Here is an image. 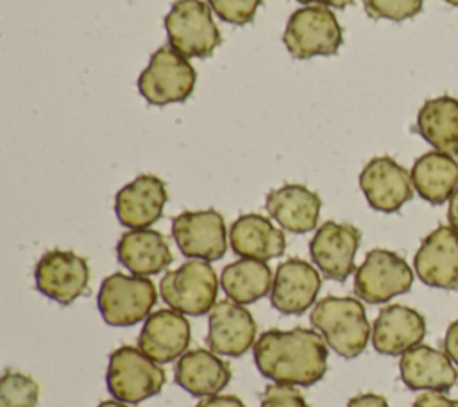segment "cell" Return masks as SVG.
Returning a JSON list of instances; mask_svg holds the SVG:
<instances>
[{"instance_id":"obj_1","label":"cell","mask_w":458,"mask_h":407,"mask_svg":"<svg viewBox=\"0 0 458 407\" xmlns=\"http://www.w3.org/2000/svg\"><path fill=\"white\" fill-rule=\"evenodd\" d=\"M252 353L258 371L276 384L310 387L327 371V343L313 328L267 330L258 336Z\"/></svg>"},{"instance_id":"obj_2","label":"cell","mask_w":458,"mask_h":407,"mask_svg":"<svg viewBox=\"0 0 458 407\" xmlns=\"http://www.w3.org/2000/svg\"><path fill=\"white\" fill-rule=\"evenodd\" d=\"M310 323L344 359L358 357L369 343L370 325L363 303L352 296H324L310 312Z\"/></svg>"},{"instance_id":"obj_3","label":"cell","mask_w":458,"mask_h":407,"mask_svg":"<svg viewBox=\"0 0 458 407\" xmlns=\"http://www.w3.org/2000/svg\"><path fill=\"white\" fill-rule=\"evenodd\" d=\"M165 382V370L140 348L123 345L111 352L106 384L113 398L134 405L157 395Z\"/></svg>"},{"instance_id":"obj_4","label":"cell","mask_w":458,"mask_h":407,"mask_svg":"<svg viewBox=\"0 0 458 407\" xmlns=\"http://www.w3.org/2000/svg\"><path fill=\"white\" fill-rule=\"evenodd\" d=\"M156 302L157 291L150 278L118 271L102 280L97 295L100 316L113 327H129L147 320Z\"/></svg>"},{"instance_id":"obj_5","label":"cell","mask_w":458,"mask_h":407,"mask_svg":"<svg viewBox=\"0 0 458 407\" xmlns=\"http://www.w3.org/2000/svg\"><path fill=\"white\" fill-rule=\"evenodd\" d=\"M159 295L170 309L186 316L209 314L218 295L216 271L208 261H186L177 270L163 275Z\"/></svg>"},{"instance_id":"obj_6","label":"cell","mask_w":458,"mask_h":407,"mask_svg":"<svg viewBox=\"0 0 458 407\" xmlns=\"http://www.w3.org/2000/svg\"><path fill=\"white\" fill-rule=\"evenodd\" d=\"M283 43L295 59L335 55L344 43V30L329 7L308 5L290 14Z\"/></svg>"},{"instance_id":"obj_7","label":"cell","mask_w":458,"mask_h":407,"mask_svg":"<svg viewBox=\"0 0 458 407\" xmlns=\"http://www.w3.org/2000/svg\"><path fill=\"white\" fill-rule=\"evenodd\" d=\"M197 73L188 57L172 46H159L138 77L140 95L152 105L184 102L191 96Z\"/></svg>"},{"instance_id":"obj_8","label":"cell","mask_w":458,"mask_h":407,"mask_svg":"<svg viewBox=\"0 0 458 407\" xmlns=\"http://www.w3.org/2000/svg\"><path fill=\"white\" fill-rule=\"evenodd\" d=\"M168 43L184 57H209L222 43L211 16V7L202 0H175L165 16Z\"/></svg>"},{"instance_id":"obj_9","label":"cell","mask_w":458,"mask_h":407,"mask_svg":"<svg viewBox=\"0 0 458 407\" xmlns=\"http://www.w3.org/2000/svg\"><path fill=\"white\" fill-rule=\"evenodd\" d=\"M413 271L395 252L374 248L354 271V293L367 303H385L397 295L408 293Z\"/></svg>"},{"instance_id":"obj_10","label":"cell","mask_w":458,"mask_h":407,"mask_svg":"<svg viewBox=\"0 0 458 407\" xmlns=\"http://www.w3.org/2000/svg\"><path fill=\"white\" fill-rule=\"evenodd\" d=\"M172 237L182 255L200 261H218L227 252L224 216L215 209L184 211L172 220Z\"/></svg>"},{"instance_id":"obj_11","label":"cell","mask_w":458,"mask_h":407,"mask_svg":"<svg viewBox=\"0 0 458 407\" xmlns=\"http://www.w3.org/2000/svg\"><path fill=\"white\" fill-rule=\"evenodd\" d=\"M34 282L47 298L70 305L88 291V261L68 250H48L36 262Z\"/></svg>"},{"instance_id":"obj_12","label":"cell","mask_w":458,"mask_h":407,"mask_svg":"<svg viewBox=\"0 0 458 407\" xmlns=\"http://www.w3.org/2000/svg\"><path fill=\"white\" fill-rule=\"evenodd\" d=\"M361 232L351 223L326 221L310 241V255L326 278L344 282L354 271Z\"/></svg>"},{"instance_id":"obj_13","label":"cell","mask_w":458,"mask_h":407,"mask_svg":"<svg viewBox=\"0 0 458 407\" xmlns=\"http://www.w3.org/2000/svg\"><path fill=\"white\" fill-rule=\"evenodd\" d=\"M258 325L245 305L220 300L209 311L206 345L225 357H240L256 343Z\"/></svg>"},{"instance_id":"obj_14","label":"cell","mask_w":458,"mask_h":407,"mask_svg":"<svg viewBox=\"0 0 458 407\" xmlns=\"http://www.w3.org/2000/svg\"><path fill=\"white\" fill-rule=\"evenodd\" d=\"M358 182L369 205L379 212H395L413 196L411 175L388 155L370 159Z\"/></svg>"},{"instance_id":"obj_15","label":"cell","mask_w":458,"mask_h":407,"mask_svg":"<svg viewBox=\"0 0 458 407\" xmlns=\"http://www.w3.org/2000/svg\"><path fill=\"white\" fill-rule=\"evenodd\" d=\"M413 268L426 286L458 287V230L451 225H440L429 232L413 257Z\"/></svg>"},{"instance_id":"obj_16","label":"cell","mask_w":458,"mask_h":407,"mask_svg":"<svg viewBox=\"0 0 458 407\" xmlns=\"http://www.w3.org/2000/svg\"><path fill=\"white\" fill-rule=\"evenodd\" d=\"M320 286L322 278L313 264L299 257L286 259L276 268L270 303L281 314H302L315 303Z\"/></svg>"},{"instance_id":"obj_17","label":"cell","mask_w":458,"mask_h":407,"mask_svg":"<svg viewBox=\"0 0 458 407\" xmlns=\"http://www.w3.org/2000/svg\"><path fill=\"white\" fill-rule=\"evenodd\" d=\"M190 336L191 328L186 314L174 309H159L145 320L138 348L152 361L166 364L186 353Z\"/></svg>"},{"instance_id":"obj_18","label":"cell","mask_w":458,"mask_h":407,"mask_svg":"<svg viewBox=\"0 0 458 407\" xmlns=\"http://www.w3.org/2000/svg\"><path fill=\"white\" fill-rule=\"evenodd\" d=\"M168 200L165 182L156 175H138L114 196V214L123 227L148 228L154 225Z\"/></svg>"},{"instance_id":"obj_19","label":"cell","mask_w":458,"mask_h":407,"mask_svg":"<svg viewBox=\"0 0 458 407\" xmlns=\"http://www.w3.org/2000/svg\"><path fill=\"white\" fill-rule=\"evenodd\" d=\"M426 336L424 316L406 305L392 303L379 311L372 323V346L383 355H403Z\"/></svg>"},{"instance_id":"obj_20","label":"cell","mask_w":458,"mask_h":407,"mask_svg":"<svg viewBox=\"0 0 458 407\" xmlns=\"http://www.w3.org/2000/svg\"><path fill=\"white\" fill-rule=\"evenodd\" d=\"M399 371L403 384L411 391L445 393L458 380V371L449 355L428 345H417L404 352Z\"/></svg>"},{"instance_id":"obj_21","label":"cell","mask_w":458,"mask_h":407,"mask_svg":"<svg viewBox=\"0 0 458 407\" xmlns=\"http://www.w3.org/2000/svg\"><path fill=\"white\" fill-rule=\"evenodd\" d=\"M320 196L302 184H284L267 193L265 209L281 228L292 234L311 232L320 216Z\"/></svg>"},{"instance_id":"obj_22","label":"cell","mask_w":458,"mask_h":407,"mask_svg":"<svg viewBox=\"0 0 458 407\" xmlns=\"http://www.w3.org/2000/svg\"><path fill=\"white\" fill-rule=\"evenodd\" d=\"M231 250L243 259L270 261L286 250V237L268 218L258 212L238 216L229 228Z\"/></svg>"},{"instance_id":"obj_23","label":"cell","mask_w":458,"mask_h":407,"mask_svg":"<svg viewBox=\"0 0 458 407\" xmlns=\"http://www.w3.org/2000/svg\"><path fill=\"white\" fill-rule=\"evenodd\" d=\"M174 380L191 396L208 398L218 395L231 382V368L215 352L197 348L177 359Z\"/></svg>"},{"instance_id":"obj_24","label":"cell","mask_w":458,"mask_h":407,"mask_svg":"<svg viewBox=\"0 0 458 407\" xmlns=\"http://www.w3.org/2000/svg\"><path fill=\"white\" fill-rule=\"evenodd\" d=\"M116 257L132 275H157L172 264L165 236L152 228H129L116 243Z\"/></svg>"},{"instance_id":"obj_25","label":"cell","mask_w":458,"mask_h":407,"mask_svg":"<svg viewBox=\"0 0 458 407\" xmlns=\"http://www.w3.org/2000/svg\"><path fill=\"white\" fill-rule=\"evenodd\" d=\"M410 175L420 198L440 205L449 200L458 187V161L438 150L426 152L413 162Z\"/></svg>"},{"instance_id":"obj_26","label":"cell","mask_w":458,"mask_h":407,"mask_svg":"<svg viewBox=\"0 0 458 407\" xmlns=\"http://www.w3.org/2000/svg\"><path fill=\"white\" fill-rule=\"evenodd\" d=\"M417 132L438 152L458 154V100L449 95L429 98L417 114Z\"/></svg>"},{"instance_id":"obj_27","label":"cell","mask_w":458,"mask_h":407,"mask_svg":"<svg viewBox=\"0 0 458 407\" xmlns=\"http://www.w3.org/2000/svg\"><path fill=\"white\" fill-rule=\"evenodd\" d=\"M272 270L265 261L258 259H238L227 264L220 275V286L229 300L249 305L263 296L270 295L272 289Z\"/></svg>"},{"instance_id":"obj_28","label":"cell","mask_w":458,"mask_h":407,"mask_svg":"<svg viewBox=\"0 0 458 407\" xmlns=\"http://www.w3.org/2000/svg\"><path fill=\"white\" fill-rule=\"evenodd\" d=\"M39 398L38 382L20 371L5 370L0 378V407H36Z\"/></svg>"},{"instance_id":"obj_29","label":"cell","mask_w":458,"mask_h":407,"mask_svg":"<svg viewBox=\"0 0 458 407\" xmlns=\"http://www.w3.org/2000/svg\"><path fill=\"white\" fill-rule=\"evenodd\" d=\"M365 12L374 20L403 21L422 11L424 0H361Z\"/></svg>"},{"instance_id":"obj_30","label":"cell","mask_w":458,"mask_h":407,"mask_svg":"<svg viewBox=\"0 0 458 407\" xmlns=\"http://www.w3.org/2000/svg\"><path fill=\"white\" fill-rule=\"evenodd\" d=\"M211 11L231 25H247L254 20L263 0H208Z\"/></svg>"},{"instance_id":"obj_31","label":"cell","mask_w":458,"mask_h":407,"mask_svg":"<svg viewBox=\"0 0 458 407\" xmlns=\"http://www.w3.org/2000/svg\"><path fill=\"white\" fill-rule=\"evenodd\" d=\"M259 407H310L304 396L293 387L286 384H272L267 386L261 393Z\"/></svg>"},{"instance_id":"obj_32","label":"cell","mask_w":458,"mask_h":407,"mask_svg":"<svg viewBox=\"0 0 458 407\" xmlns=\"http://www.w3.org/2000/svg\"><path fill=\"white\" fill-rule=\"evenodd\" d=\"M413 407H458V400L447 398L444 393L426 391L413 402Z\"/></svg>"},{"instance_id":"obj_33","label":"cell","mask_w":458,"mask_h":407,"mask_svg":"<svg viewBox=\"0 0 458 407\" xmlns=\"http://www.w3.org/2000/svg\"><path fill=\"white\" fill-rule=\"evenodd\" d=\"M195 407H247V405L234 395H215L200 400Z\"/></svg>"},{"instance_id":"obj_34","label":"cell","mask_w":458,"mask_h":407,"mask_svg":"<svg viewBox=\"0 0 458 407\" xmlns=\"http://www.w3.org/2000/svg\"><path fill=\"white\" fill-rule=\"evenodd\" d=\"M347 407H390L386 398L376 393H361L347 402Z\"/></svg>"},{"instance_id":"obj_35","label":"cell","mask_w":458,"mask_h":407,"mask_svg":"<svg viewBox=\"0 0 458 407\" xmlns=\"http://www.w3.org/2000/svg\"><path fill=\"white\" fill-rule=\"evenodd\" d=\"M444 350L449 355V359L453 361V364L458 366V320H454L445 332V339H444Z\"/></svg>"},{"instance_id":"obj_36","label":"cell","mask_w":458,"mask_h":407,"mask_svg":"<svg viewBox=\"0 0 458 407\" xmlns=\"http://www.w3.org/2000/svg\"><path fill=\"white\" fill-rule=\"evenodd\" d=\"M447 220H449V225L458 230V187H456V191H454V193L451 195V198H449Z\"/></svg>"},{"instance_id":"obj_37","label":"cell","mask_w":458,"mask_h":407,"mask_svg":"<svg viewBox=\"0 0 458 407\" xmlns=\"http://www.w3.org/2000/svg\"><path fill=\"white\" fill-rule=\"evenodd\" d=\"M299 4H318L324 7H335V9H344L351 5L354 0H297Z\"/></svg>"},{"instance_id":"obj_38","label":"cell","mask_w":458,"mask_h":407,"mask_svg":"<svg viewBox=\"0 0 458 407\" xmlns=\"http://www.w3.org/2000/svg\"><path fill=\"white\" fill-rule=\"evenodd\" d=\"M97 407H129L127 403H123V402H120V400H106V402H102V403H98Z\"/></svg>"},{"instance_id":"obj_39","label":"cell","mask_w":458,"mask_h":407,"mask_svg":"<svg viewBox=\"0 0 458 407\" xmlns=\"http://www.w3.org/2000/svg\"><path fill=\"white\" fill-rule=\"evenodd\" d=\"M444 2H447V4H451V5H456V7H458V0H444Z\"/></svg>"}]
</instances>
